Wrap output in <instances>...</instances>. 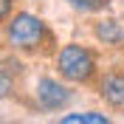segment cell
Wrapping results in <instances>:
<instances>
[{
  "label": "cell",
  "instance_id": "1",
  "mask_svg": "<svg viewBox=\"0 0 124 124\" xmlns=\"http://www.w3.org/2000/svg\"><path fill=\"white\" fill-rule=\"evenodd\" d=\"M59 70L70 82H87L96 70V59L82 45H65L59 51Z\"/></svg>",
  "mask_w": 124,
  "mask_h": 124
},
{
  "label": "cell",
  "instance_id": "2",
  "mask_svg": "<svg viewBox=\"0 0 124 124\" xmlns=\"http://www.w3.org/2000/svg\"><path fill=\"white\" fill-rule=\"evenodd\" d=\"M45 34V25L39 20L37 14H28V11H20V14L11 17V23H8V39H11V45L17 48H37L39 39Z\"/></svg>",
  "mask_w": 124,
  "mask_h": 124
},
{
  "label": "cell",
  "instance_id": "3",
  "mask_svg": "<svg viewBox=\"0 0 124 124\" xmlns=\"http://www.w3.org/2000/svg\"><path fill=\"white\" fill-rule=\"evenodd\" d=\"M37 96H39V101H42V107H48V110H56V107H62V104L68 101V90H65L56 79H39Z\"/></svg>",
  "mask_w": 124,
  "mask_h": 124
},
{
  "label": "cell",
  "instance_id": "4",
  "mask_svg": "<svg viewBox=\"0 0 124 124\" xmlns=\"http://www.w3.org/2000/svg\"><path fill=\"white\" fill-rule=\"evenodd\" d=\"M99 93L113 104V107H124V73H110V76H104Z\"/></svg>",
  "mask_w": 124,
  "mask_h": 124
},
{
  "label": "cell",
  "instance_id": "5",
  "mask_svg": "<svg viewBox=\"0 0 124 124\" xmlns=\"http://www.w3.org/2000/svg\"><path fill=\"white\" fill-rule=\"evenodd\" d=\"M96 37L104 39V42H110V45H116V42H121V28H118L113 20H104V23L96 25Z\"/></svg>",
  "mask_w": 124,
  "mask_h": 124
},
{
  "label": "cell",
  "instance_id": "6",
  "mask_svg": "<svg viewBox=\"0 0 124 124\" xmlns=\"http://www.w3.org/2000/svg\"><path fill=\"white\" fill-rule=\"evenodd\" d=\"M107 124L104 113H70V116H62V124Z\"/></svg>",
  "mask_w": 124,
  "mask_h": 124
},
{
  "label": "cell",
  "instance_id": "7",
  "mask_svg": "<svg viewBox=\"0 0 124 124\" xmlns=\"http://www.w3.org/2000/svg\"><path fill=\"white\" fill-rule=\"evenodd\" d=\"M70 6L85 8V11H96V8H104V6H107V0H70Z\"/></svg>",
  "mask_w": 124,
  "mask_h": 124
},
{
  "label": "cell",
  "instance_id": "8",
  "mask_svg": "<svg viewBox=\"0 0 124 124\" xmlns=\"http://www.w3.org/2000/svg\"><path fill=\"white\" fill-rule=\"evenodd\" d=\"M8 90H11V82H8V76L0 70V96H6Z\"/></svg>",
  "mask_w": 124,
  "mask_h": 124
},
{
  "label": "cell",
  "instance_id": "9",
  "mask_svg": "<svg viewBox=\"0 0 124 124\" xmlns=\"http://www.w3.org/2000/svg\"><path fill=\"white\" fill-rule=\"evenodd\" d=\"M8 11H11V0H0V20H3Z\"/></svg>",
  "mask_w": 124,
  "mask_h": 124
}]
</instances>
